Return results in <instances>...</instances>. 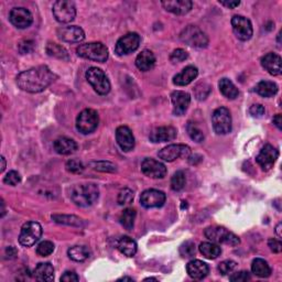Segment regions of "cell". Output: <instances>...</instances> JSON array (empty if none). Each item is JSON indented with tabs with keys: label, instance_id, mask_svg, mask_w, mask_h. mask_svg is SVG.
Instances as JSON below:
<instances>
[{
	"label": "cell",
	"instance_id": "obj_9",
	"mask_svg": "<svg viewBox=\"0 0 282 282\" xmlns=\"http://www.w3.org/2000/svg\"><path fill=\"white\" fill-rule=\"evenodd\" d=\"M214 131L217 135H227L232 131V116L225 107H219L215 109L212 116Z\"/></svg>",
	"mask_w": 282,
	"mask_h": 282
},
{
	"label": "cell",
	"instance_id": "obj_6",
	"mask_svg": "<svg viewBox=\"0 0 282 282\" xmlns=\"http://www.w3.org/2000/svg\"><path fill=\"white\" fill-rule=\"evenodd\" d=\"M86 79L100 95H107L110 92V83L104 70L98 68H89L86 70Z\"/></svg>",
	"mask_w": 282,
	"mask_h": 282
},
{
	"label": "cell",
	"instance_id": "obj_23",
	"mask_svg": "<svg viewBox=\"0 0 282 282\" xmlns=\"http://www.w3.org/2000/svg\"><path fill=\"white\" fill-rule=\"evenodd\" d=\"M176 129L173 128L171 126L158 127V128L153 129L149 136L150 140L154 143L167 142V141L176 139Z\"/></svg>",
	"mask_w": 282,
	"mask_h": 282
},
{
	"label": "cell",
	"instance_id": "obj_8",
	"mask_svg": "<svg viewBox=\"0 0 282 282\" xmlns=\"http://www.w3.org/2000/svg\"><path fill=\"white\" fill-rule=\"evenodd\" d=\"M42 236V226L36 222H27L22 225L19 243L23 247H31L39 241Z\"/></svg>",
	"mask_w": 282,
	"mask_h": 282
},
{
	"label": "cell",
	"instance_id": "obj_10",
	"mask_svg": "<svg viewBox=\"0 0 282 282\" xmlns=\"http://www.w3.org/2000/svg\"><path fill=\"white\" fill-rule=\"evenodd\" d=\"M53 15L56 21L60 23H69L73 21L76 16V8L72 1L68 0H59L53 4Z\"/></svg>",
	"mask_w": 282,
	"mask_h": 282
},
{
	"label": "cell",
	"instance_id": "obj_7",
	"mask_svg": "<svg viewBox=\"0 0 282 282\" xmlns=\"http://www.w3.org/2000/svg\"><path fill=\"white\" fill-rule=\"evenodd\" d=\"M100 124V116L94 109H84L76 118V129L83 135L92 134Z\"/></svg>",
	"mask_w": 282,
	"mask_h": 282
},
{
	"label": "cell",
	"instance_id": "obj_35",
	"mask_svg": "<svg viewBox=\"0 0 282 282\" xmlns=\"http://www.w3.org/2000/svg\"><path fill=\"white\" fill-rule=\"evenodd\" d=\"M255 91L262 97H272L278 93V86L274 82L262 81L257 84Z\"/></svg>",
	"mask_w": 282,
	"mask_h": 282
},
{
	"label": "cell",
	"instance_id": "obj_45",
	"mask_svg": "<svg viewBox=\"0 0 282 282\" xmlns=\"http://www.w3.org/2000/svg\"><path fill=\"white\" fill-rule=\"evenodd\" d=\"M237 267V264L233 260H225L222 261L218 265V271L222 274L223 276H226L230 272H233L235 270V268Z\"/></svg>",
	"mask_w": 282,
	"mask_h": 282
},
{
	"label": "cell",
	"instance_id": "obj_28",
	"mask_svg": "<svg viewBox=\"0 0 282 282\" xmlns=\"http://www.w3.org/2000/svg\"><path fill=\"white\" fill-rule=\"evenodd\" d=\"M154 64H156V56L150 50H143L136 59V67L142 72H147L153 69Z\"/></svg>",
	"mask_w": 282,
	"mask_h": 282
},
{
	"label": "cell",
	"instance_id": "obj_24",
	"mask_svg": "<svg viewBox=\"0 0 282 282\" xmlns=\"http://www.w3.org/2000/svg\"><path fill=\"white\" fill-rule=\"evenodd\" d=\"M186 271L192 279L202 280L209 275L210 267L204 261L191 260L186 266Z\"/></svg>",
	"mask_w": 282,
	"mask_h": 282
},
{
	"label": "cell",
	"instance_id": "obj_39",
	"mask_svg": "<svg viewBox=\"0 0 282 282\" xmlns=\"http://www.w3.org/2000/svg\"><path fill=\"white\" fill-rule=\"evenodd\" d=\"M186 130L192 140L196 141V142H202V141L204 140V134L202 133V130L195 125V123L190 121L186 126Z\"/></svg>",
	"mask_w": 282,
	"mask_h": 282
},
{
	"label": "cell",
	"instance_id": "obj_11",
	"mask_svg": "<svg viewBox=\"0 0 282 282\" xmlns=\"http://www.w3.org/2000/svg\"><path fill=\"white\" fill-rule=\"evenodd\" d=\"M140 41H141L140 35L138 34H136V32L127 34L126 35L121 36L120 39L117 41L115 46V52L119 56L133 53L139 48Z\"/></svg>",
	"mask_w": 282,
	"mask_h": 282
},
{
	"label": "cell",
	"instance_id": "obj_55",
	"mask_svg": "<svg viewBox=\"0 0 282 282\" xmlns=\"http://www.w3.org/2000/svg\"><path fill=\"white\" fill-rule=\"evenodd\" d=\"M272 121H274V125L277 127V128H278L279 130H282V117L280 114L276 115Z\"/></svg>",
	"mask_w": 282,
	"mask_h": 282
},
{
	"label": "cell",
	"instance_id": "obj_56",
	"mask_svg": "<svg viewBox=\"0 0 282 282\" xmlns=\"http://www.w3.org/2000/svg\"><path fill=\"white\" fill-rule=\"evenodd\" d=\"M281 227H282V223H279L278 225H277V227H276V234H277V236H278L279 238L282 237V234H281Z\"/></svg>",
	"mask_w": 282,
	"mask_h": 282
},
{
	"label": "cell",
	"instance_id": "obj_53",
	"mask_svg": "<svg viewBox=\"0 0 282 282\" xmlns=\"http://www.w3.org/2000/svg\"><path fill=\"white\" fill-rule=\"evenodd\" d=\"M17 253H18L17 249H16L15 247H13V246L7 247V249H6V255L9 257V259H12V258H16Z\"/></svg>",
	"mask_w": 282,
	"mask_h": 282
},
{
	"label": "cell",
	"instance_id": "obj_2",
	"mask_svg": "<svg viewBox=\"0 0 282 282\" xmlns=\"http://www.w3.org/2000/svg\"><path fill=\"white\" fill-rule=\"evenodd\" d=\"M100 190L94 183H82L76 184L70 190V200L81 208H88L98 200Z\"/></svg>",
	"mask_w": 282,
	"mask_h": 282
},
{
	"label": "cell",
	"instance_id": "obj_29",
	"mask_svg": "<svg viewBox=\"0 0 282 282\" xmlns=\"http://www.w3.org/2000/svg\"><path fill=\"white\" fill-rule=\"evenodd\" d=\"M117 248L127 257H134L137 252V244L133 238L128 236H123L119 239L118 243H117Z\"/></svg>",
	"mask_w": 282,
	"mask_h": 282
},
{
	"label": "cell",
	"instance_id": "obj_18",
	"mask_svg": "<svg viewBox=\"0 0 282 282\" xmlns=\"http://www.w3.org/2000/svg\"><path fill=\"white\" fill-rule=\"evenodd\" d=\"M279 157V151L277 150L274 145L266 144L264 148L260 150L259 154H258L256 160L259 166L262 168V170L268 171L274 167L277 159Z\"/></svg>",
	"mask_w": 282,
	"mask_h": 282
},
{
	"label": "cell",
	"instance_id": "obj_47",
	"mask_svg": "<svg viewBox=\"0 0 282 282\" xmlns=\"http://www.w3.org/2000/svg\"><path fill=\"white\" fill-rule=\"evenodd\" d=\"M3 182L8 185L15 186L21 182V176L19 175L17 171H10L9 173H7L6 176H4Z\"/></svg>",
	"mask_w": 282,
	"mask_h": 282
},
{
	"label": "cell",
	"instance_id": "obj_4",
	"mask_svg": "<svg viewBox=\"0 0 282 282\" xmlns=\"http://www.w3.org/2000/svg\"><path fill=\"white\" fill-rule=\"evenodd\" d=\"M204 234L206 238L215 244H225V245L229 246H237L241 244V239L238 238V236L224 227L212 226L206 228Z\"/></svg>",
	"mask_w": 282,
	"mask_h": 282
},
{
	"label": "cell",
	"instance_id": "obj_43",
	"mask_svg": "<svg viewBox=\"0 0 282 282\" xmlns=\"http://www.w3.org/2000/svg\"><path fill=\"white\" fill-rule=\"evenodd\" d=\"M134 201V192L130 189H124L119 192L117 202L119 205H127L130 204Z\"/></svg>",
	"mask_w": 282,
	"mask_h": 282
},
{
	"label": "cell",
	"instance_id": "obj_17",
	"mask_svg": "<svg viewBox=\"0 0 282 282\" xmlns=\"http://www.w3.org/2000/svg\"><path fill=\"white\" fill-rule=\"evenodd\" d=\"M56 35L60 40L68 43H79L85 39V32L77 26L61 27L56 31Z\"/></svg>",
	"mask_w": 282,
	"mask_h": 282
},
{
	"label": "cell",
	"instance_id": "obj_5",
	"mask_svg": "<svg viewBox=\"0 0 282 282\" xmlns=\"http://www.w3.org/2000/svg\"><path fill=\"white\" fill-rule=\"evenodd\" d=\"M180 39L187 45L193 48H206L209 44V37L199 27L187 26L180 34Z\"/></svg>",
	"mask_w": 282,
	"mask_h": 282
},
{
	"label": "cell",
	"instance_id": "obj_13",
	"mask_svg": "<svg viewBox=\"0 0 282 282\" xmlns=\"http://www.w3.org/2000/svg\"><path fill=\"white\" fill-rule=\"evenodd\" d=\"M232 27L235 35H236L239 40L242 41H248L251 39L253 30L252 25L249 19L243 16H234L232 18Z\"/></svg>",
	"mask_w": 282,
	"mask_h": 282
},
{
	"label": "cell",
	"instance_id": "obj_1",
	"mask_svg": "<svg viewBox=\"0 0 282 282\" xmlns=\"http://www.w3.org/2000/svg\"><path fill=\"white\" fill-rule=\"evenodd\" d=\"M56 75L46 65L23 70L17 76V85L28 93H41L56 79Z\"/></svg>",
	"mask_w": 282,
	"mask_h": 282
},
{
	"label": "cell",
	"instance_id": "obj_16",
	"mask_svg": "<svg viewBox=\"0 0 282 282\" xmlns=\"http://www.w3.org/2000/svg\"><path fill=\"white\" fill-rule=\"evenodd\" d=\"M9 20L18 29H26L29 28L34 22V17L31 12L26 8H13L9 13Z\"/></svg>",
	"mask_w": 282,
	"mask_h": 282
},
{
	"label": "cell",
	"instance_id": "obj_38",
	"mask_svg": "<svg viewBox=\"0 0 282 282\" xmlns=\"http://www.w3.org/2000/svg\"><path fill=\"white\" fill-rule=\"evenodd\" d=\"M185 175L183 171H177L173 175L172 178H171V189L176 192H178L184 189L185 186Z\"/></svg>",
	"mask_w": 282,
	"mask_h": 282
},
{
	"label": "cell",
	"instance_id": "obj_32",
	"mask_svg": "<svg viewBox=\"0 0 282 282\" xmlns=\"http://www.w3.org/2000/svg\"><path fill=\"white\" fill-rule=\"evenodd\" d=\"M200 252L208 259H216L222 253V249L215 243H202L200 247Z\"/></svg>",
	"mask_w": 282,
	"mask_h": 282
},
{
	"label": "cell",
	"instance_id": "obj_44",
	"mask_svg": "<svg viewBox=\"0 0 282 282\" xmlns=\"http://www.w3.org/2000/svg\"><path fill=\"white\" fill-rule=\"evenodd\" d=\"M67 170L70 173H74V175H79V173H82L84 171V166L83 163L79 161V160H69L67 162Z\"/></svg>",
	"mask_w": 282,
	"mask_h": 282
},
{
	"label": "cell",
	"instance_id": "obj_20",
	"mask_svg": "<svg viewBox=\"0 0 282 282\" xmlns=\"http://www.w3.org/2000/svg\"><path fill=\"white\" fill-rule=\"evenodd\" d=\"M116 140L119 147L126 152L131 151L135 148L136 141L133 131L127 126H120L116 130Z\"/></svg>",
	"mask_w": 282,
	"mask_h": 282
},
{
	"label": "cell",
	"instance_id": "obj_27",
	"mask_svg": "<svg viewBox=\"0 0 282 282\" xmlns=\"http://www.w3.org/2000/svg\"><path fill=\"white\" fill-rule=\"evenodd\" d=\"M34 277L36 281L51 282L54 280V268L50 262H41L35 267Z\"/></svg>",
	"mask_w": 282,
	"mask_h": 282
},
{
	"label": "cell",
	"instance_id": "obj_52",
	"mask_svg": "<svg viewBox=\"0 0 282 282\" xmlns=\"http://www.w3.org/2000/svg\"><path fill=\"white\" fill-rule=\"evenodd\" d=\"M268 246L270 247L271 251H274L276 253H279L282 250V244L280 241H277V239L274 238H270L269 241H268Z\"/></svg>",
	"mask_w": 282,
	"mask_h": 282
},
{
	"label": "cell",
	"instance_id": "obj_31",
	"mask_svg": "<svg viewBox=\"0 0 282 282\" xmlns=\"http://www.w3.org/2000/svg\"><path fill=\"white\" fill-rule=\"evenodd\" d=\"M219 91L223 95L228 98V100H235V98L238 97L239 92L238 88L234 85V83L228 78H222L218 83Z\"/></svg>",
	"mask_w": 282,
	"mask_h": 282
},
{
	"label": "cell",
	"instance_id": "obj_12",
	"mask_svg": "<svg viewBox=\"0 0 282 282\" xmlns=\"http://www.w3.org/2000/svg\"><path fill=\"white\" fill-rule=\"evenodd\" d=\"M191 153V149L186 144H170L168 147L160 150L158 156L163 161L172 162L180 158H189Z\"/></svg>",
	"mask_w": 282,
	"mask_h": 282
},
{
	"label": "cell",
	"instance_id": "obj_3",
	"mask_svg": "<svg viewBox=\"0 0 282 282\" xmlns=\"http://www.w3.org/2000/svg\"><path fill=\"white\" fill-rule=\"evenodd\" d=\"M77 55L83 59H87L95 62L104 63L108 60V49L102 42H91V43L81 44L76 49Z\"/></svg>",
	"mask_w": 282,
	"mask_h": 282
},
{
	"label": "cell",
	"instance_id": "obj_15",
	"mask_svg": "<svg viewBox=\"0 0 282 282\" xmlns=\"http://www.w3.org/2000/svg\"><path fill=\"white\" fill-rule=\"evenodd\" d=\"M141 171L151 178H163L167 176V167L162 162L151 158H145L141 163Z\"/></svg>",
	"mask_w": 282,
	"mask_h": 282
},
{
	"label": "cell",
	"instance_id": "obj_37",
	"mask_svg": "<svg viewBox=\"0 0 282 282\" xmlns=\"http://www.w3.org/2000/svg\"><path fill=\"white\" fill-rule=\"evenodd\" d=\"M136 215H137V213H136L135 209H126L119 217L120 224L123 225L127 230H131L134 228Z\"/></svg>",
	"mask_w": 282,
	"mask_h": 282
},
{
	"label": "cell",
	"instance_id": "obj_40",
	"mask_svg": "<svg viewBox=\"0 0 282 282\" xmlns=\"http://www.w3.org/2000/svg\"><path fill=\"white\" fill-rule=\"evenodd\" d=\"M89 166L92 167L95 171L100 172H116V166L114 163L108 162V161H94Z\"/></svg>",
	"mask_w": 282,
	"mask_h": 282
},
{
	"label": "cell",
	"instance_id": "obj_21",
	"mask_svg": "<svg viewBox=\"0 0 282 282\" xmlns=\"http://www.w3.org/2000/svg\"><path fill=\"white\" fill-rule=\"evenodd\" d=\"M161 4L167 11L178 16L185 15L191 11L193 7V2L191 0H168V1H162Z\"/></svg>",
	"mask_w": 282,
	"mask_h": 282
},
{
	"label": "cell",
	"instance_id": "obj_57",
	"mask_svg": "<svg viewBox=\"0 0 282 282\" xmlns=\"http://www.w3.org/2000/svg\"><path fill=\"white\" fill-rule=\"evenodd\" d=\"M1 172H3L4 171V169H6V160H4V158L3 157H1Z\"/></svg>",
	"mask_w": 282,
	"mask_h": 282
},
{
	"label": "cell",
	"instance_id": "obj_54",
	"mask_svg": "<svg viewBox=\"0 0 282 282\" xmlns=\"http://www.w3.org/2000/svg\"><path fill=\"white\" fill-rule=\"evenodd\" d=\"M219 3L222 4V6L229 8V9H234L238 7L239 4H241V1H219Z\"/></svg>",
	"mask_w": 282,
	"mask_h": 282
},
{
	"label": "cell",
	"instance_id": "obj_49",
	"mask_svg": "<svg viewBox=\"0 0 282 282\" xmlns=\"http://www.w3.org/2000/svg\"><path fill=\"white\" fill-rule=\"evenodd\" d=\"M229 280L232 282H245L250 280V275L247 271H238L236 274H233L229 277Z\"/></svg>",
	"mask_w": 282,
	"mask_h": 282
},
{
	"label": "cell",
	"instance_id": "obj_60",
	"mask_svg": "<svg viewBox=\"0 0 282 282\" xmlns=\"http://www.w3.org/2000/svg\"><path fill=\"white\" fill-rule=\"evenodd\" d=\"M148 280H154V281H157L156 278H147V279H144V281H148Z\"/></svg>",
	"mask_w": 282,
	"mask_h": 282
},
{
	"label": "cell",
	"instance_id": "obj_34",
	"mask_svg": "<svg viewBox=\"0 0 282 282\" xmlns=\"http://www.w3.org/2000/svg\"><path fill=\"white\" fill-rule=\"evenodd\" d=\"M45 51H46V53H48V55L52 56V58L63 60V61L70 60L69 52L65 50V48H63L62 45H60L58 43H54V42H49V43L46 44Z\"/></svg>",
	"mask_w": 282,
	"mask_h": 282
},
{
	"label": "cell",
	"instance_id": "obj_26",
	"mask_svg": "<svg viewBox=\"0 0 282 282\" xmlns=\"http://www.w3.org/2000/svg\"><path fill=\"white\" fill-rule=\"evenodd\" d=\"M53 147L56 153L62 154V156H70L74 153L78 149L77 143L73 139L67 137L58 138L53 143Z\"/></svg>",
	"mask_w": 282,
	"mask_h": 282
},
{
	"label": "cell",
	"instance_id": "obj_25",
	"mask_svg": "<svg viewBox=\"0 0 282 282\" xmlns=\"http://www.w3.org/2000/svg\"><path fill=\"white\" fill-rule=\"evenodd\" d=\"M199 75V70L193 65H189L185 69L182 70V72L176 74L173 77V83L176 86H185L192 83Z\"/></svg>",
	"mask_w": 282,
	"mask_h": 282
},
{
	"label": "cell",
	"instance_id": "obj_22",
	"mask_svg": "<svg viewBox=\"0 0 282 282\" xmlns=\"http://www.w3.org/2000/svg\"><path fill=\"white\" fill-rule=\"evenodd\" d=\"M280 55L276 53H268L261 59V65L268 73L274 76H278L282 73V65H281Z\"/></svg>",
	"mask_w": 282,
	"mask_h": 282
},
{
	"label": "cell",
	"instance_id": "obj_46",
	"mask_svg": "<svg viewBox=\"0 0 282 282\" xmlns=\"http://www.w3.org/2000/svg\"><path fill=\"white\" fill-rule=\"evenodd\" d=\"M187 58H189V53L183 49H176L173 51L170 55V60L173 63L183 62V61H185Z\"/></svg>",
	"mask_w": 282,
	"mask_h": 282
},
{
	"label": "cell",
	"instance_id": "obj_30",
	"mask_svg": "<svg viewBox=\"0 0 282 282\" xmlns=\"http://www.w3.org/2000/svg\"><path fill=\"white\" fill-rule=\"evenodd\" d=\"M252 274L259 278H268L271 275V268L268 262L261 258H256L251 264Z\"/></svg>",
	"mask_w": 282,
	"mask_h": 282
},
{
	"label": "cell",
	"instance_id": "obj_58",
	"mask_svg": "<svg viewBox=\"0 0 282 282\" xmlns=\"http://www.w3.org/2000/svg\"><path fill=\"white\" fill-rule=\"evenodd\" d=\"M126 280L133 281V278H129V277H124V278H120L118 281H126Z\"/></svg>",
	"mask_w": 282,
	"mask_h": 282
},
{
	"label": "cell",
	"instance_id": "obj_51",
	"mask_svg": "<svg viewBox=\"0 0 282 282\" xmlns=\"http://www.w3.org/2000/svg\"><path fill=\"white\" fill-rule=\"evenodd\" d=\"M78 280V276L74 271H65L64 275L61 277V281L63 282H76Z\"/></svg>",
	"mask_w": 282,
	"mask_h": 282
},
{
	"label": "cell",
	"instance_id": "obj_19",
	"mask_svg": "<svg viewBox=\"0 0 282 282\" xmlns=\"http://www.w3.org/2000/svg\"><path fill=\"white\" fill-rule=\"evenodd\" d=\"M171 102L173 106V114L176 116H182L185 114L191 104V96L189 93L176 91L172 93Z\"/></svg>",
	"mask_w": 282,
	"mask_h": 282
},
{
	"label": "cell",
	"instance_id": "obj_48",
	"mask_svg": "<svg viewBox=\"0 0 282 282\" xmlns=\"http://www.w3.org/2000/svg\"><path fill=\"white\" fill-rule=\"evenodd\" d=\"M18 50L21 54H29L35 50V42L31 40H23L19 43Z\"/></svg>",
	"mask_w": 282,
	"mask_h": 282
},
{
	"label": "cell",
	"instance_id": "obj_50",
	"mask_svg": "<svg viewBox=\"0 0 282 282\" xmlns=\"http://www.w3.org/2000/svg\"><path fill=\"white\" fill-rule=\"evenodd\" d=\"M249 112H250V115L252 117H257V118H260L265 115V107L260 105V104H256V105H252L250 107V109H249Z\"/></svg>",
	"mask_w": 282,
	"mask_h": 282
},
{
	"label": "cell",
	"instance_id": "obj_42",
	"mask_svg": "<svg viewBox=\"0 0 282 282\" xmlns=\"http://www.w3.org/2000/svg\"><path fill=\"white\" fill-rule=\"evenodd\" d=\"M195 252H196L195 244L191 241L183 243L180 247V255L183 258H192L193 256H195Z\"/></svg>",
	"mask_w": 282,
	"mask_h": 282
},
{
	"label": "cell",
	"instance_id": "obj_59",
	"mask_svg": "<svg viewBox=\"0 0 282 282\" xmlns=\"http://www.w3.org/2000/svg\"><path fill=\"white\" fill-rule=\"evenodd\" d=\"M1 208H2V214H1V216L3 217L4 213H6V212H4V203H3V201H1Z\"/></svg>",
	"mask_w": 282,
	"mask_h": 282
},
{
	"label": "cell",
	"instance_id": "obj_41",
	"mask_svg": "<svg viewBox=\"0 0 282 282\" xmlns=\"http://www.w3.org/2000/svg\"><path fill=\"white\" fill-rule=\"evenodd\" d=\"M54 251V244L52 242H41L36 247V253L41 257H48Z\"/></svg>",
	"mask_w": 282,
	"mask_h": 282
},
{
	"label": "cell",
	"instance_id": "obj_14",
	"mask_svg": "<svg viewBox=\"0 0 282 282\" xmlns=\"http://www.w3.org/2000/svg\"><path fill=\"white\" fill-rule=\"evenodd\" d=\"M167 196L162 191L159 190H147L140 196V203L144 209H157L161 208L166 203Z\"/></svg>",
	"mask_w": 282,
	"mask_h": 282
},
{
	"label": "cell",
	"instance_id": "obj_36",
	"mask_svg": "<svg viewBox=\"0 0 282 282\" xmlns=\"http://www.w3.org/2000/svg\"><path fill=\"white\" fill-rule=\"evenodd\" d=\"M52 219L55 223L69 225V226H75V227L84 226L83 219L74 215H52Z\"/></svg>",
	"mask_w": 282,
	"mask_h": 282
},
{
	"label": "cell",
	"instance_id": "obj_33",
	"mask_svg": "<svg viewBox=\"0 0 282 282\" xmlns=\"http://www.w3.org/2000/svg\"><path fill=\"white\" fill-rule=\"evenodd\" d=\"M68 255L72 260L82 262L91 257V250L86 246H73L68 250Z\"/></svg>",
	"mask_w": 282,
	"mask_h": 282
}]
</instances>
